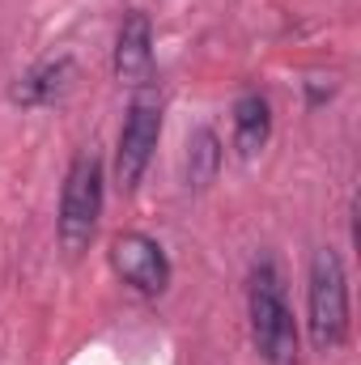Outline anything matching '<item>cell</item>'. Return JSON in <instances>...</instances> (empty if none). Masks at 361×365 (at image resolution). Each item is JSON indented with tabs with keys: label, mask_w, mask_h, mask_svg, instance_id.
Wrapping results in <instances>:
<instances>
[{
	"label": "cell",
	"mask_w": 361,
	"mask_h": 365,
	"mask_svg": "<svg viewBox=\"0 0 361 365\" xmlns=\"http://www.w3.org/2000/svg\"><path fill=\"white\" fill-rule=\"evenodd\" d=\"M247 314H251V340L264 365H298V323L285 297V280L272 259H260L247 280Z\"/></svg>",
	"instance_id": "6da1fadb"
},
{
	"label": "cell",
	"mask_w": 361,
	"mask_h": 365,
	"mask_svg": "<svg viewBox=\"0 0 361 365\" xmlns=\"http://www.w3.org/2000/svg\"><path fill=\"white\" fill-rule=\"evenodd\" d=\"M106 204V170L98 153H77L64 187H60V212H56V238L68 255H86L102 221Z\"/></svg>",
	"instance_id": "7a4b0ae2"
},
{
	"label": "cell",
	"mask_w": 361,
	"mask_h": 365,
	"mask_svg": "<svg viewBox=\"0 0 361 365\" xmlns=\"http://www.w3.org/2000/svg\"><path fill=\"white\" fill-rule=\"evenodd\" d=\"M306 323H310V344L319 353H336L349 340V276L332 247H319L310 255Z\"/></svg>",
	"instance_id": "3957f363"
},
{
	"label": "cell",
	"mask_w": 361,
	"mask_h": 365,
	"mask_svg": "<svg viewBox=\"0 0 361 365\" xmlns=\"http://www.w3.org/2000/svg\"><path fill=\"white\" fill-rule=\"evenodd\" d=\"M162 106L166 102L153 86H136L128 115H123V128H119V140H115V182L123 191H136L153 162V149L162 140Z\"/></svg>",
	"instance_id": "277c9868"
},
{
	"label": "cell",
	"mask_w": 361,
	"mask_h": 365,
	"mask_svg": "<svg viewBox=\"0 0 361 365\" xmlns=\"http://www.w3.org/2000/svg\"><path fill=\"white\" fill-rule=\"evenodd\" d=\"M111 272L141 297H162L171 289V255L158 238L123 230L111 238Z\"/></svg>",
	"instance_id": "5b68a950"
},
{
	"label": "cell",
	"mask_w": 361,
	"mask_h": 365,
	"mask_svg": "<svg viewBox=\"0 0 361 365\" xmlns=\"http://www.w3.org/2000/svg\"><path fill=\"white\" fill-rule=\"evenodd\" d=\"M153 73V21L145 9H128L115 34V77L123 86H145Z\"/></svg>",
	"instance_id": "8992f818"
},
{
	"label": "cell",
	"mask_w": 361,
	"mask_h": 365,
	"mask_svg": "<svg viewBox=\"0 0 361 365\" xmlns=\"http://www.w3.org/2000/svg\"><path fill=\"white\" fill-rule=\"evenodd\" d=\"M68 86H73V60L60 56V60H43V64H34L30 73H21V77L13 81L9 98H13L17 106H51V102L64 98Z\"/></svg>",
	"instance_id": "52a82bcc"
},
{
	"label": "cell",
	"mask_w": 361,
	"mask_h": 365,
	"mask_svg": "<svg viewBox=\"0 0 361 365\" xmlns=\"http://www.w3.org/2000/svg\"><path fill=\"white\" fill-rule=\"evenodd\" d=\"M272 136V106L264 93H243L234 102V149L243 158H255Z\"/></svg>",
	"instance_id": "ba28073f"
},
{
	"label": "cell",
	"mask_w": 361,
	"mask_h": 365,
	"mask_svg": "<svg viewBox=\"0 0 361 365\" xmlns=\"http://www.w3.org/2000/svg\"><path fill=\"white\" fill-rule=\"evenodd\" d=\"M221 158H225V149H221L217 132L213 128H195L187 136V187H195V191L208 187L217 179V170H221Z\"/></svg>",
	"instance_id": "9c48e42d"
}]
</instances>
